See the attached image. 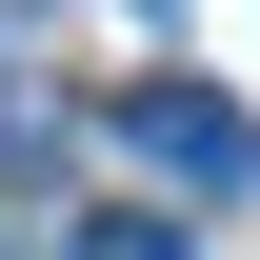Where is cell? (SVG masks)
Masks as SVG:
<instances>
[{
	"label": "cell",
	"mask_w": 260,
	"mask_h": 260,
	"mask_svg": "<svg viewBox=\"0 0 260 260\" xmlns=\"http://www.w3.org/2000/svg\"><path fill=\"white\" fill-rule=\"evenodd\" d=\"M120 140H140V180H180V200H240V180H260V120H240L220 80H140Z\"/></svg>",
	"instance_id": "cell-1"
},
{
	"label": "cell",
	"mask_w": 260,
	"mask_h": 260,
	"mask_svg": "<svg viewBox=\"0 0 260 260\" xmlns=\"http://www.w3.org/2000/svg\"><path fill=\"white\" fill-rule=\"evenodd\" d=\"M60 260H180V220H80Z\"/></svg>",
	"instance_id": "cell-2"
},
{
	"label": "cell",
	"mask_w": 260,
	"mask_h": 260,
	"mask_svg": "<svg viewBox=\"0 0 260 260\" xmlns=\"http://www.w3.org/2000/svg\"><path fill=\"white\" fill-rule=\"evenodd\" d=\"M20 140H40V80H20V60H0V160H20Z\"/></svg>",
	"instance_id": "cell-3"
}]
</instances>
